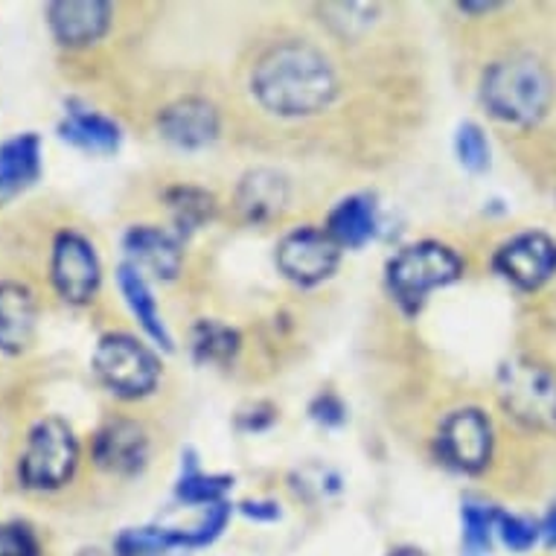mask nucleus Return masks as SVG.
<instances>
[{
  "instance_id": "obj_1",
  "label": "nucleus",
  "mask_w": 556,
  "mask_h": 556,
  "mask_svg": "<svg viewBox=\"0 0 556 556\" xmlns=\"http://www.w3.org/2000/svg\"><path fill=\"white\" fill-rule=\"evenodd\" d=\"M248 88L260 109L283 119L315 117L338 97L336 64L309 38L265 41L248 64Z\"/></svg>"
},
{
  "instance_id": "obj_2",
  "label": "nucleus",
  "mask_w": 556,
  "mask_h": 556,
  "mask_svg": "<svg viewBox=\"0 0 556 556\" xmlns=\"http://www.w3.org/2000/svg\"><path fill=\"white\" fill-rule=\"evenodd\" d=\"M556 97L551 67L530 53H513L486 67L481 100L486 111L510 126H536Z\"/></svg>"
},
{
  "instance_id": "obj_3",
  "label": "nucleus",
  "mask_w": 556,
  "mask_h": 556,
  "mask_svg": "<svg viewBox=\"0 0 556 556\" xmlns=\"http://www.w3.org/2000/svg\"><path fill=\"white\" fill-rule=\"evenodd\" d=\"M79 466V440L62 417H45L27 431L18 455V481L33 493H55Z\"/></svg>"
},
{
  "instance_id": "obj_4",
  "label": "nucleus",
  "mask_w": 556,
  "mask_h": 556,
  "mask_svg": "<svg viewBox=\"0 0 556 556\" xmlns=\"http://www.w3.org/2000/svg\"><path fill=\"white\" fill-rule=\"evenodd\" d=\"M464 260L440 242H417L402 248L388 263V289L405 312H420L429 292L460 280Z\"/></svg>"
},
{
  "instance_id": "obj_5",
  "label": "nucleus",
  "mask_w": 556,
  "mask_h": 556,
  "mask_svg": "<svg viewBox=\"0 0 556 556\" xmlns=\"http://www.w3.org/2000/svg\"><path fill=\"white\" fill-rule=\"evenodd\" d=\"M498 400L528 429H556V370L536 358H513L498 370Z\"/></svg>"
},
{
  "instance_id": "obj_6",
  "label": "nucleus",
  "mask_w": 556,
  "mask_h": 556,
  "mask_svg": "<svg viewBox=\"0 0 556 556\" xmlns=\"http://www.w3.org/2000/svg\"><path fill=\"white\" fill-rule=\"evenodd\" d=\"M93 374L119 400H140L155 391L161 379V362L135 336L109 332L100 338L93 353Z\"/></svg>"
},
{
  "instance_id": "obj_7",
  "label": "nucleus",
  "mask_w": 556,
  "mask_h": 556,
  "mask_svg": "<svg viewBox=\"0 0 556 556\" xmlns=\"http://www.w3.org/2000/svg\"><path fill=\"white\" fill-rule=\"evenodd\" d=\"M100 254L83 230L64 228L53 237L50 248V283L55 294L71 306H85L100 289Z\"/></svg>"
},
{
  "instance_id": "obj_8",
  "label": "nucleus",
  "mask_w": 556,
  "mask_h": 556,
  "mask_svg": "<svg viewBox=\"0 0 556 556\" xmlns=\"http://www.w3.org/2000/svg\"><path fill=\"white\" fill-rule=\"evenodd\" d=\"M438 452L460 472H481L493 457V422L481 408H457L443 417Z\"/></svg>"
},
{
  "instance_id": "obj_9",
  "label": "nucleus",
  "mask_w": 556,
  "mask_h": 556,
  "mask_svg": "<svg viewBox=\"0 0 556 556\" xmlns=\"http://www.w3.org/2000/svg\"><path fill=\"white\" fill-rule=\"evenodd\" d=\"M338 260H341V248L332 242L327 230L318 228L292 230L277 248L280 271L298 286L324 283L338 268Z\"/></svg>"
},
{
  "instance_id": "obj_10",
  "label": "nucleus",
  "mask_w": 556,
  "mask_h": 556,
  "mask_svg": "<svg viewBox=\"0 0 556 556\" xmlns=\"http://www.w3.org/2000/svg\"><path fill=\"white\" fill-rule=\"evenodd\" d=\"M149 431L143 422L131 420V417H114L91 440V457L93 464L100 466L102 472L117 475V478H131V475L143 472L149 464Z\"/></svg>"
},
{
  "instance_id": "obj_11",
  "label": "nucleus",
  "mask_w": 556,
  "mask_h": 556,
  "mask_svg": "<svg viewBox=\"0 0 556 556\" xmlns=\"http://www.w3.org/2000/svg\"><path fill=\"white\" fill-rule=\"evenodd\" d=\"M493 263L504 280H510L525 292H533L556 274V242L542 230H528L504 242Z\"/></svg>"
},
{
  "instance_id": "obj_12",
  "label": "nucleus",
  "mask_w": 556,
  "mask_h": 556,
  "mask_svg": "<svg viewBox=\"0 0 556 556\" xmlns=\"http://www.w3.org/2000/svg\"><path fill=\"white\" fill-rule=\"evenodd\" d=\"M114 7L100 0H59L47 7L50 33L67 50H83L97 45L111 29Z\"/></svg>"
},
{
  "instance_id": "obj_13",
  "label": "nucleus",
  "mask_w": 556,
  "mask_h": 556,
  "mask_svg": "<svg viewBox=\"0 0 556 556\" xmlns=\"http://www.w3.org/2000/svg\"><path fill=\"white\" fill-rule=\"evenodd\" d=\"M38 327V298L21 280H0V353H24Z\"/></svg>"
},
{
  "instance_id": "obj_14",
  "label": "nucleus",
  "mask_w": 556,
  "mask_h": 556,
  "mask_svg": "<svg viewBox=\"0 0 556 556\" xmlns=\"http://www.w3.org/2000/svg\"><path fill=\"white\" fill-rule=\"evenodd\" d=\"M157 128L164 140L181 149L207 147L213 137L219 135V114L207 100L199 97H184L161 111Z\"/></svg>"
},
{
  "instance_id": "obj_15",
  "label": "nucleus",
  "mask_w": 556,
  "mask_h": 556,
  "mask_svg": "<svg viewBox=\"0 0 556 556\" xmlns=\"http://www.w3.org/2000/svg\"><path fill=\"white\" fill-rule=\"evenodd\" d=\"M38 175H41V140L36 131H24L0 143V204L33 187Z\"/></svg>"
},
{
  "instance_id": "obj_16",
  "label": "nucleus",
  "mask_w": 556,
  "mask_h": 556,
  "mask_svg": "<svg viewBox=\"0 0 556 556\" xmlns=\"http://www.w3.org/2000/svg\"><path fill=\"white\" fill-rule=\"evenodd\" d=\"M128 256L161 280H173L181 271V245L173 233L155 225H137L123 239Z\"/></svg>"
},
{
  "instance_id": "obj_17",
  "label": "nucleus",
  "mask_w": 556,
  "mask_h": 556,
  "mask_svg": "<svg viewBox=\"0 0 556 556\" xmlns=\"http://www.w3.org/2000/svg\"><path fill=\"white\" fill-rule=\"evenodd\" d=\"M289 201V187L271 169H254L242 178L237 190V211L248 225H265L280 216Z\"/></svg>"
},
{
  "instance_id": "obj_18",
  "label": "nucleus",
  "mask_w": 556,
  "mask_h": 556,
  "mask_svg": "<svg viewBox=\"0 0 556 556\" xmlns=\"http://www.w3.org/2000/svg\"><path fill=\"white\" fill-rule=\"evenodd\" d=\"M64 143L91 152V155H105L119 147V128L114 119L102 117L97 111L85 109L83 102H67V117L59 126Z\"/></svg>"
},
{
  "instance_id": "obj_19",
  "label": "nucleus",
  "mask_w": 556,
  "mask_h": 556,
  "mask_svg": "<svg viewBox=\"0 0 556 556\" xmlns=\"http://www.w3.org/2000/svg\"><path fill=\"white\" fill-rule=\"evenodd\" d=\"M117 283L123 298H126L128 309L135 312V318L140 320V327L147 329V336L152 338V341H157L164 350H173V338L166 332V324L161 320V312H157V303L155 298H152V292H149L143 274L137 271L135 265H119Z\"/></svg>"
},
{
  "instance_id": "obj_20",
  "label": "nucleus",
  "mask_w": 556,
  "mask_h": 556,
  "mask_svg": "<svg viewBox=\"0 0 556 556\" xmlns=\"http://www.w3.org/2000/svg\"><path fill=\"white\" fill-rule=\"evenodd\" d=\"M376 207L367 195H350L329 213L327 233L338 248H358L374 237Z\"/></svg>"
},
{
  "instance_id": "obj_21",
  "label": "nucleus",
  "mask_w": 556,
  "mask_h": 556,
  "mask_svg": "<svg viewBox=\"0 0 556 556\" xmlns=\"http://www.w3.org/2000/svg\"><path fill=\"white\" fill-rule=\"evenodd\" d=\"M239 336L230 327L219 320H201L192 329V353L199 362H213V365H225L237 356Z\"/></svg>"
},
{
  "instance_id": "obj_22",
  "label": "nucleus",
  "mask_w": 556,
  "mask_h": 556,
  "mask_svg": "<svg viewBox=\"0 0 556 556\" xmlns=\"http://www.w3.org/2000/svg\"><path fill=\"white\" fill-rule=\"evenodd\" d=\"M173 547H187V536L164 528H135L119 533L114 551L119 556H161Z\"/></svg>"
},
{
  "instance_id": "obj_23",
  "label": "nucleus",
  "mask_w": 556,
  "mask_h": 556,
  "mask_svg": "<svg viewBox=\"0 0 556 556\" xmlns=\"http://www.w3.org/2000/svg\"><path fill=\"white\" fill-rule=\"evenodd\" d=\"M166 204L181 230H195L213 216V199L199 187H175L166 192Z\"/></svg>"
},
{
  "instance_id": "obj_24",
  "label": "nucleus",
  "mask_w": 556,
  "mask_h": 556,
  "mask_svg": "<svg viewBox=\"0 0 556 556\" xmlns=\"http://www.w3.org/2000/svg\"><path fill=\"white\" fill-rule=\"evenodd\" d=\"M498 528V510L483 504H466L464 507V545L469 556H481L490 551V536Z\"/></svg>"
},
{
  "instance_id": "obj_25",
  "label": "nucleus",
  "mask_w": 556,
  "mask_h": 556,
  "mask_svg": "<svg viewBox=\"0 0 556 556\" xmlns=\"http://www.w3.org/2000/svg\"><path fill=\"white\" fill-rule=\"evenodd\" d=\"M233 478L228 475H184L181 483H178V498H184L187 504H219L222 495L228 493Z\"/></svg>"
},
{
  "instance_id": "obj_26",
  "label": "nucleus",
  "mask_w": 556,
  "mask_h": 556,
  "mask_svg": "<svg viewBox=\"0 0 556 556\" xmlns=\"http://www.w3.org/2000/svg\"><path fill=\"white\" fill-rule=\"evenodd\" d=\"M457 157H460V164L466 169H472V173H481L490 166V147H486V137L475 123H464V126L457 128Z\"/></svg>"
},
{
  "instance_id": "obj_27",
  "label": "nucleus",
  "mask_w": 556,
  "mask_h": 556,
  "mask_svg": "<svg viewBox=\"0 0 556 556\" xmlns=\"http://www.w3.org/2000/svg\"><path fill=\"white\" fill-rule=\"evenodd\" d=\"M0 556H41L36 530L21 521H0Z\"/></svg>"
},
{
  "instance_id": "obj_28",
  "label": "nucleus",
  "mask_w": 556,
  "mask_h": 556,
  "mask_svg": "<svg viewBox=\"0 0 556 556\" xmlns=\"http://www.w3.org/2000/svg\"><path fill=\"white\" fill-rule=\"evenodd\" d=\"M498 533H502L504 545L510 547V551H530V547L536 545L542 528H539L536 521L525 519V516L498 513Z\"/></svg>"
},
{
  "instance_id": "obj_29",
  "label": "nucleus",
  "mask_w": 556,
  "mask_h": 556,
  "mask_svg": "<svg viewBox=\"0 0 556 556\" xmlns=\"http://www.w3.org/2000/svg\"><path fill=\"white\" fill-rule=\"evenodd\" d=\"M228 516H230V507L228 504H213L207 507V516L201 521L199 528L192 530H184V536H187V547H199V545H207L213 539L219 536L225 525H228Z\"/></svg>"
},
{
  "instance_id": "obj_30",
  "label": "nucleus",
  "mask_w": 556,
  "mask_h": 556,
  "mask_svg": "<svg viewBox=\"0 0 556 556\" xmlns=\"http://www.w3.org/2000/svg\"><path fill=\"white\" fill-rule=\"evenodd\" d=\"M312 417L320 420L324 426H338V422H344V405L336 400V396H318L315 405H312Z\"/></svg>"
},
{
  "instance_id": "obj_31",
  "label": "nucleus",
  "mask_w": 556,
  "mask_h": 556,
  "mask_svg": "<svg viewBox=\"0 0 556 556\" xmlns=\"http://www.w3.org/2000/svg\"><path fill=\"white\" fill-rule=\"evenodd\" d=\"M542 536H545L547 545H556V507L542 521Z\"/></svg>"
},
{
  "instance_id": "obj_32",
  "label": "nucleus",
  "mask_w": 556,
  "mask_h": 556,
  "mask_svg": "<svg viewBox=\"0 0 556 556\" xmlns=\"http://www.w3.org/2000/svg\"><path fill=\"white\" fill-rule=\"evenodd\" d=\"M263 507H271V504H245V513L256 519H277V507L274 510H263Z\"/></svg>"
},
{
  "instance_id": "obj_33",
  "label": "nucleus",
  "mask_w": 556,
  "mask_h": 556,
  "mask_svg": "<svg viewBox=\"0 0 556 556\" xmlns=\"http://www.w3.org/2000/svg\"><path fill=\"white\" fill-rule=\"evenodd\" d=\"M76 556H119L117 551L111 554V551H102V547H85V551H79Z\"/></svg>"
},
{
  "instance_id": "obj_34",
  "label": "nucleus",
  "mask_w": 556,
  "mask_h": 556,
  "mask_svg": "<svg viewBox=\"0 0 556 556\" xmlns=\"http://www.w3.org/2000/svg\"><path fill=\"white\" fill-rule=\"evenodd\" d=\"M391 556H426L422 551H417V547H400V551H393Z\"/></svg>"
}]
</instances>
